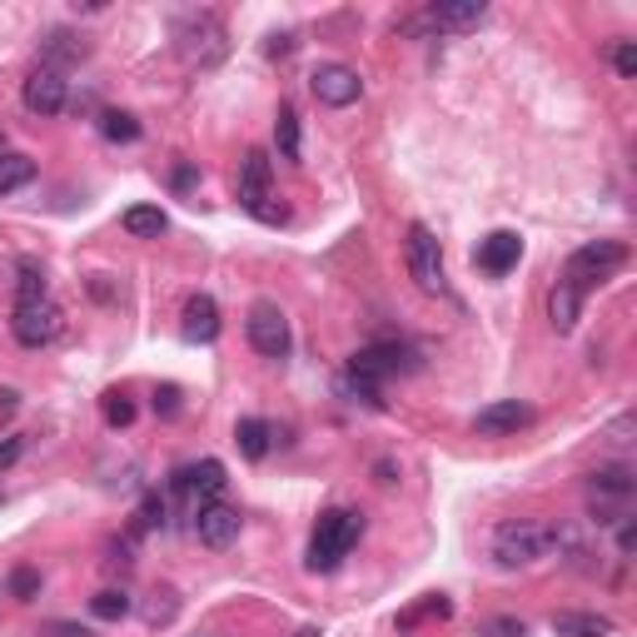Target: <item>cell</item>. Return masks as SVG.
<instances>
[{"instance_id": "23", "label": "cell", "mask_w": 637, "mask_h": 637, "mask_svg": "<svg viewBox=\"0 0 637 637\" xmlns=\"http://www.w3.org/2000/svg\"><path fill=\"white\" fill-rule=\"evenodd\" d=\"M270 438H274V428L264 424V419H239L235 444L245 459H264V453H270Z\"/></svg>"}, {"instance_id": "20", "label": "cell", "mask_w": 637, "mask_h": 637, "mask_svg": "<svg viewBox=\"0 0 637 637\" xmlns=\"http://www.w3.org/2000/svg\"><path fill=\"white\" fill-rule=\"evenodd\" d=\"M553 627L558 637H608L613 633V617H602V613H553Z\"/></svg>"}, {"instance_id": "42", "label": "cell", "mask_w": 637, "mask_h": 637, "mask_svg": "<svg viewBox=\"0 0 637 637\" xmlns=\"http://www.w3.org/2000/svg\"><path fill=\"white\" fill-rule=\"evenodd\" d=\"M295 637H318V627H299V633Z\"/></svg>"}, {"instance_id": "31", "label": "cell", "mask_w": 637, "mask_h": 637, "mask_svg": "<svg viewBox=\"0 0 637 637\" xmlns=\"http://www.w3.org/2000/svg\"><path fill=\"white\" fill-rule=\"evenodd\" d=\"M105 424L110 428H130L135 424V403L125 394H105Z\"/></svg>"}, {"instance_id": "32", "label": "cell", "mask_w": 637, "mask_h": 637, "mask_svg": "<svg viewBox=\"0 0 637 637\" xmlns=\"http://www.w3.org/2000/svg\"><path fill=\"white\" fill-rule=\"evenodd\" d=\"M449 613H453V602L444 598V592H438V598L419 602V608H413V613H403V617H399V627H413V623H419V617H449Z\"/></svg>"}, {"instance_id": "22", "label": "cell", "mask_w": 637, "mask_h": 637, "mask_svg": "<svg viewBox=\"0 0 637 637\" xmlns=\"http://www.w3.org/2000/svg\"><path fill=\"white\" fill-rule=\"evenodd\" d=\"M30 179H36V160L30 154H0V200L25 189Z\"/></svg>"}, {"instance_id": "11", "label": "cell", "mask_w": 637, "mask_h": 637, "mask_svg": "<svg viewBox=\"0 0 637 637\" xmlns=\"http://www.w3.org/2000/svg\"><path fill=\"white\" fill-rule=\"evenodd\" d=\"M21 100H25V110H30V115H60V110H65V71L36 65V71L25 75Z\"/></svg>"}, {"instance_id": "36", "label": "cell", "mask_w": 637, "mask_h": 637, "mask_svg": "<svg viewBox=\"0 0 637 637\" xmlns=\"http://www.w3.org/2000/svg\"><path fill=\"white\" fill-rule=\"evenodd\" d=\"M484 637H528V627L519 617H494V623H484Z\"/></svg>"}, {"instance_id": "35", "label": "cell", "mask_w": 637, "mask_h": 637, "mask_svg": "<svg viewBox=\"0 0 637 637\" xmlns=\"http://www.w3.org/2000/svg\"><path fill=\"white\" fill-rule=\"evenodd\" d=\"M613 65H617V75H623V80H633V75H637V50H633V40H617Z\"/></svg>"}, {"instance_id": "37", "label": "cell", "mask_w": 637, "mask_h": 637, "mask_svg": "<svg viewBox=\"0 0 637 637\" xmlns=\"http://www.w3.org/2000/svg\"><path fill=\"white\" fill-rule=\"evenodd\" d=\"M154 409L165 413V419H170V413H179V389H175V384H165V389H154Z\"/></svg>"}, {"instance_id": "14", "label": "cell", "mask_w": 637, "mask_h": 637, "mask_svg": "<svg viewBox=\"0 0 637 637\" xmlns=\"http://www.w3.org/2000/svg\"><path fill=\"white\" fill-rule=\"evenodd\" d=\"M533 424V409L519 399H498L488 403V409H478V419H473V434L484 438H503V434H519V428Z\"/></svg>"}, {"instance_id": "10", "label": "cell", "mask_w": 637, "mask_h": 637, "mask_svg": "<svg viewBox=\"0 0 637 637\" xmlns=\"http://www.w3.org/2000/svg\"><path fill=\"white\" fill-rule=\"evenodd\" d=\"M309 90H314L318 105L349 110L359 95H364V80H359V71L339 65V60H324V65H314V75H309Z\"/></svg>"}, {"instance_id": "21", "label": "cell", "mask_w": 637, "mask_h": 637, "mask_svg": "<svg viewBox=\"0 0 637 637\" xmlns=\"http://www.w3.org/2000/svg\"><path fill=\"white\" fill-rule=\"evenodd\" d=\"M125 235L160 239L165 235V210H160V204H130V210H125Z\"/></svg>"}, {"instance_id": "40", "label": "cell", "mask_w": 637, "mask_h": 637, "mask_svg": "<svg viewBox=\"0 0 637 637\" xmlns=\"http://www.w3.org/2000/svg\"><path fill=\"white\" fill-rule=\"evenodd\" d=\"M46 637H90V627H75V623H46Z\"/></svg>"}, {"instance_id": "3", "label": "cell", "mask_w": 637, "mask_h": 637, "mask_svg": "<svg viewBox=\"0 0 637 637\" xmlns=\"http://www.w3.org/2000/svg\"><path fill=\"white\" fill-rule=\"evenodd\" d=\"M175 46L179 55H185V65H200V71H210V65H220L229 50V36L225 25H220V15L214 11H189L175 21Z\"/></svg>"}, {"instance_id": "1", "label": "cell", "mask_w": 637, "mask_h": 637, "mask_svg": "<svg viewBox=\"0 0 637 637\" xmlns=\"http://www.w3.org/2000/svg\"><path fill=\"white\" fill-rule=\"evenodd\" d=\"M359 533H364V513H354V508H329V513L318 519L314 538H309V573H339L349 548L359 544Z\"/></svg>"}, {"instance_id": "41", "label": "cell", "mask_w": 637, "mask_h": 637, "mask_svg": "<svg viewBox=\"0 0 637 637\" xmlns=\"http://www.w3.org/2000/svg\"><path fill=\"white\" fill-rule=\"evenodd\" d=\"M270 55H289V50H295V36H270Z\"/></svg>"}, {"instance_id": "27", "label": "cell", "mask_w": 637, "mask_h": 637, "mask_svg": "<svg viewBox=\"0 0 637 637\" xmlns=\"http://www.w3.org/2000/svg\"><path fill=\"white\" fill-rule=\"evenodd\" d=\"M36 299H50L46 270H36V264L25 260V264H21V279H15V304H36Z\"/></svg>"}, {"instance_id": "15", "label": "cell", "mask_w": 637, "mask_h": 637, "mask_svg": "<svg viewBox=\"0 0 637 637\" xmlns=\"http://www.w3.org/2000/svg\"><path fill=\"white\" fill-rule=\"evenodd\" d=\"M428 21H434L438 30H478V25L488 21V5L484 0H444V5L428 11Z\"/></svg>"}, {"instance_id": "7", "label": "cell", "mask_w": 637, "mask_h": 637, "mask_svg": "<svg viewBox=\"0 0 637 637\" xmlns=\"http://www.w3.org/2000/svg\"><path fill=\"white\" fill-rule=\"evenodd\" d=\"M245 334H249V344H254L264 359H289V349H295L289 318H284V309L274 304V299H260V304L249 309Z\"/></svg>"}, {"instance_id": "12", "label": "cell", "mask_w": 637, "mask_h": 637, "mask_svg": "<svg viewBox=\"0 0 637 637\" xmlns=\"http://www.w3.org/2000/svg\"><path fill=\"white\" fill-rule=\"evenodd\" d=\"M239 528H245L239 508L220 503V498L200 503V513H195V533H200V544H204V548H229V544L239 538Z\"/></svg>"}, {"instance_id": "25", "label": "cell", "mask_w": 637, "mask_h": 637, "mask_svg": "<svg viewBox=\"0 0 637 637\" xmlns=\"http://www.w3.org/2000/svg\"><path fill=\"white\" fill-rule=\"evenodd\" d=\"M100 135H105L110 145H135L140 140V120H135L130 110H105V115H100Z\"/></svg>"}, {"instance_id": "8", "label": "cell", "mask_w": 637, "mask_h": 637, "mask_svg": "<svg viewBox=\"0 0 637 637\" xmlns=\"http://www.w3.org/2000/svg\"><path fill=\"white\" fill-rule=\"evenodd\" d=\"M65 329V314H60L55 299H36V304H15L11 318V334L25 344V349H46V344L60 339Z\"/></svg>"}, {"instance_id": "33", "label": "cell", "mask_w": 637, "mask_h": 637, "mask_svg": "<svg viewBox=\"0 0 637 637\" xmlns=\"http://www.w3.org/2000/svg\"><path fill=\"white\" fill-rule=\"evenodd\" d=\"M11 592H15V598H36V592H40V573H36V567H15V573H11Z\"/></svg>"}, {"instance_id": "34", "label": "cell", "mask_w": 637, "mask_h": 637, "mask_svg": "<svg viewBox=\"0 0 637 637\" xmlns=\"http://www.w3.org/2000/svg\"><path fill=\"white\" fill-rule=\"evenodd\" d=\"M140 528H165V498L150 494L140 503Z\"/></svg>"}, {"instance_id": "26", "label": "cell", "mask_w": 637, "mask_h": 637, "mask_svg": "<svg viewBox=\"0 0 637 637\" xmlns=\"http://www.w3.org/2000/svg\"><path fill=\"white\" fill-rule=\"evenodd\" d=\"M90 613L100 617V623H120V617H130V592H120V588L95 592V598H90Z\"/></svg>"}, {"instance_id": "17", "label": "cell", "mask_w": 637, "mask_h": 637, "mask_svg": "<svg viewBox=\"0 0 637 637\" xmlns=\"http://www.w3.org/2000/svg\"><path fill=\"white\" fill-rule=\"evenodd\" d=\"M548 318H553V329L558 334H573L578 329V318H583V295L573 289L567 279H558L553 289H548Z\"/></svg>"}, {"instance_id": "19", "label": "cell", "mask_w": 637, "mask_h": 637, "mask_svg": "<svg viewBox=\"0 0 637 637\" xmlns=\"http://www.w3.org/2000/svg\"><path fill=\"white\" fill-rule=\"evenodd\" d=\"M588 488H592V498H617V503H627V498L637 494L633 469H623V463H613V469L588 473Z\"/></svg>"}, {"instance_id": "5", "label": "cell", "mask_w": 637, "mask_h": 637, "mask_svg": "<svg viewBox=\"0 0 637 637\" xmlns=\"http://www.w3.org/2000/svg\"><path fill=\"white\" fill-rule=\"evenodd\" d=\"M627 264V245H617V239H592V245L573 249V260H567L563 279L578 289V295H588L592 284H602L613 270H623Z\"/></svg>"}, {"instance_id": "38", "label": "cell", "mask_w": 637, "mask_h": 637, "mask_svg": "<svg viewBox=\"0 0 637 637\" xmlns=\"http://www.w3.org/2000/svg\"><path fill=\"white\" fill-rule=\"evenodd\" d=\"M21 453H25V444H21V438H5V444H0V473L11 469V463L21 459Z\"/></svg>"}, {"instance_id": "18", "label": "cell", "mask_w": 637, "mask_h": 637, "mask_svg": "<svg viewBox=\"0 0 637 637\" xmlns=\"http://www.w3.org/2000/svg\"><path fill=\"white\" fill-rule=\"evenodd\" d=\"M220 334V304L210 295H195L185 304V339L189 344H210Z\"/></svg>"}, {"instance_id": "39", "label": "cell", "mask_w": 637, "mask_h": 637, "mask_svg": "<svg viewBox=\"0 0 637 637\" xmlns=\"http://www.w3.org/2000/svg\"><path fill=\"white\" fill-rule=\"evenodd\" d=\"M633 544H637V523L633 519H623V528H617V553H633Z\"/></svg>"}, {"instance_id": "30", "label": "cell", "mask_w": 637, "mask_h": 637, "mask_svg": "<svg viewBox=\"0 0 637 637\" xmlns=\"http://www.w3.org/2000/svg\"><path fill=\"white\" fill-rule=\"evenodd\" d=\"M175 613H179L175 592H154V602L145 608V623H150V627H165V623H175Z\"/></svg>"}, {"instance_id": "43", "label": "cell", "mask_w": 637, "mask_h": 637, "mask_svg": "<svg viewBox=\"0 0 637 637\" xmlns=\"http://www.w3.org/2000/svg\"><path fill=\"white\" fill-rule=\"evenodd\" d=\"M0 498H5V484H0Z\"/></svg>"}, {"instance_id": "16", "label": "cell", "mask_w": 637, "mask_h": 637, "mask_svg": "<svg viewBox=\"0 0 637 637\" xmlns=\"http://www.w3.org/2000/svg\"><path fill=\"white\" fill-rule=\"evenodd\" d=\"M220 488H225V463H220V459L189 463V469L175 473V494H204V498H214Z\"/></svg>"}, {"instance_id": "4", "label": "cell", "mask_w": 637, "mask_h": 637, "mask_svg": "<svg viewBox=\"0 0 637 637\" xmlns=\"http://www.w3.org/2000/svg\"><path fill=\"white\" fill-rule=\"evenodd\" d=\"M239 204L254 220H264V225H279L284 220V204H274V165L264 150H249L239 160Z\"/></svg>"}, {"instance_id": "6", "label": "cell", "mask_w": 637, "mask_h": 637, "mask_svg": "<svg viewBox=\"0 0 637 637\" xmlns=\"http://www.w3.org/2000/svg\"><path fill=\"white\" fill-rule=\"evenodd\" d=\"M419 369V354H413L409 344H394V339H384V344H364L354 359H349V374H359V378H369V384H378L384 389V378H394V374H413Z\"/></svg>"}, {"instance_id": "28", "label": "cell", "mask_w": 637, "mask_h": 637, "mask_svg": "<svg viewBox=\"0 0 637 637\" xmlns=\"http://www.w3.org/2000/svg\"><path fill=\"white\" fill-rule=\"evenodd\" d=\"M274 145H279L284 160H299V115L289 105H284L279 120H274Z\"/></svg>"}, {"instance_id": "9", "label": "cell", "mask_w": 637, "mask_h": 637, "mask_svg": "<svg viewBox=\"0 0 637 637\" xmlns=\"http://www.w3.org/2000/svg\"><path fill=\"white\" fill-rule=\"evenodd\" d=\"M409 274L424 295H444V254H438V239L428 225H409Z\"/></svg>"}, {"instance_id": "2", "label": "cell", "mask_w": 637, "mask_h": 637, "mask_svg": "<svg viewBox=\"0 0 637 637\" xmlns=\"http://www.w3.org/2000/svg\"><path fill=\"white\" fill-rule=\"evenodd\" d=\"M553 548H563V528H553V523L513 519L494 533L498 567H528V563H538V558H548Z\"/></svg>"}, {"instance_id": "24", "label": "cell", "mask_w": 637, "mask_h": 637, "mask_svg": "<svg viewBox=\"0 0 637 637\" xmlns=\"http://www.w3.org/2000/svg\"><path fill=\"white\" fill-rule=\"evenodd\" d=\"M40 65H50V71H60V65H71V60H85V46L71 36V30H50L46 36V50H40Z\"/></svg>"}, {"instance_id": "13", "label": "cell", "mask_w": 637, "mask_h": 637, "mask_svg": "<svg viewBox=\"0 0 637 637\" xmlns=\"http://www.w3.org/2000/svg\"><path fill=\"white\" fill-rule=\"evenodd\" d=\"M519 260H523V239L513 229H494V235L478 239V249H473V264L484 274H494V279H503L508 270H519Z\"/></svg>"}, {"instance_id": "29", "label": "cell", "mask_w": 637, "mask_h": 637, "mask_svg": "<svg viewBox=\"0 0 637 637\" xmlns=\"http://www.w3.org/2000/svg\"><path fill=\"white\" fill-rule=\"evenodd\" d=\"M339 394L349 403H369V409H384V389L378 384H369V378H359V374H344L339 378Z\"/></svg>"}]
</instances>
